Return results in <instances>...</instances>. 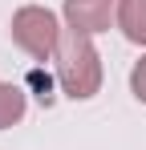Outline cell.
Returning <instances> with one entry per match:
<instances>
[{
  "label": "cell",
  "mask_w": 146,
  "mask_h": 150,
  "mask_svg": "<svg viewBox=\"0 0 146 150\" xmlns=\"http://www.w3.org/2000/svg\"><path fill=\"white\" fill-rule=\"evenodd\" d=\"M57 81L65 89V98L85 101L101 89V57H97L94 41L77 28H65L61 33V45H57Z\"/></svg>",
  "instance_id": "6da1fadb"
},
{
  "label": "cell",
  "mask_w": 146,
  "mask_h": 150,
  "mask_svg": "<svg viewBox=\"0 0 146 150\" xmlns=\"http://www.w3.org/2000/svg\"><path fill=\"white\" fill-rule=\"evenodd\" d=\"M61 33H65V28L57 25V16H53L49 8H41V4H24V8L12 12V41H16L33 61L57 57Z\"/></svg>",
  "instance_id": "7a4b0ae2"
},
{
  "label": "cell",
  "mask_w": 146,
  "mask_h": 150,
  "mask_svg": "<svg viewBox=\"0 0 146 150\" xmlns=\"http://www.w3.org/2000/svg\"><path fill=\"white\" fill-rule=\"evenodd\" d=\"M114 16H118V0H65V21H69V28L85 33V37L106 33Z\"/></svg>",
  "instance_id": "3957f363"
},
{
  "label": "cell",
  "mask_w": 146,
  "mask_h": 150,
  "mask_svg": "<svg viewBox=\"0 0 146 150\" xmlns=\"http://www.w3.org/2000/svg\"><path fill=\"white\" fill-rule=\"evenodd\" d=\"M118 28L126 41L146 45V0H118Z\"/></svg>",
  "instance_id": "277c9868"
},
{
  "label": "cell",
  "mask_w": 146,
  "mask_h": 150,
  "mask_svg": "<svg viewBox=\"0 0 146 150\" xmlns=\"http://www.w3.org/2000/svg\"><path fill=\"white\" fill-rule=\"evenodd\" d=\"M24 118V89L21 85H0V130L16 126Z\"/></svg>",
  "instance_id": "5b68a950"
},
{
  "label": "cell",
  "mask_w": 146,
  "mask_h": 150,
  "mask_svg": "<svg viewBox=\"0 0 146 150\" xmlns=\"http://www.w3.org/2000/svg\"><path fill=\"white\" fill-rule=\"evenodd\" d=\"M130 89H134V98H138V101H146V57L130 69Z\"/></svg>",
  "instance_id": "8992f818"
}]
</instances>
